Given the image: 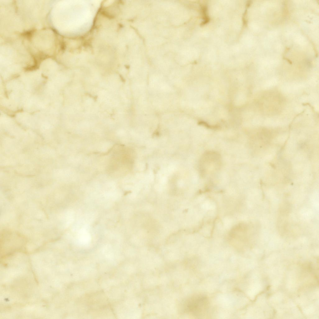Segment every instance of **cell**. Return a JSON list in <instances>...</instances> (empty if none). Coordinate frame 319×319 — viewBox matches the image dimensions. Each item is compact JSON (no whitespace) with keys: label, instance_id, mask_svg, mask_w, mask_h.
<instances>
[{"label":"cell","instance_id":"cell-1","mask_svg":"<svg viewBox=\"0 0 319 319\" xmlns=\"http://www.w3.org/2000/svg\"><path fill=\"white\" fill-rule=\"evenodd\" d=\"M208 302L207 298L203 295L193 296L182 302L179 309L182 312L195 317L202 316L207 309Z\"/></svg>","mask_w":319,"mask_h":319},{"label":"cell","instance_id":"cell-2","mask_svg":"<svg viewBox=\"0 0 319 319\" xmlns=\"http://www.w3.org/2000/svg\"><path fill=\"white\" fill-rule=\"evenodd\" d=\"M49 30H44L36 32L33 35L32 38V42L36 48L38 49L42 52L48 53L53 52L54 47H55V36L53 33Z\"/></svg>","mask_w":319,"mask_h":319}]
</instances>
